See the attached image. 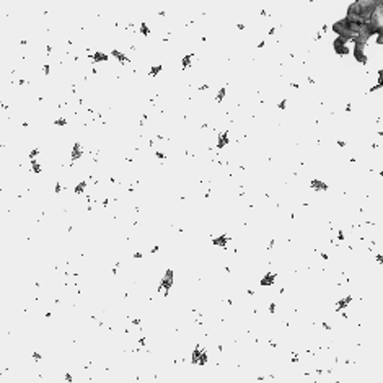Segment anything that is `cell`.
<instances>
[{
    "label": "cell",
    "mask_w": 383,
    "mask_h": 383,
    "mask_svg": "<svg viewBox=\"0 0 383 383\" xmlns=\"http://www.w3.org/2000/svg\"><path fill=\"white\" fill-rule=\"evenodd\" d=\"M193 362L194 364H206L207 362V354H206V351H202V349H196L194 351V355H193Z\"/></svg>",
    "instance_id": "cell-1"
},
{
    "label": "cell",
    "mask_w": 383,
    "mask_h": 383,
    "mask_svg": "<svg viewBox=\"0 0 383 383\" xmlns=\"http://www.w3.org/2000/svg\"><path fill=\"white\" fill-rule=\"evenodd\" d=\"M274 281H276V276H274V274H266V276L261 279V285H271Z\"/></svg>",
    "instance_id": "cell-2"
},
{
    "label": "cell",
    "mask_w": 383,
    "mask_h": 383,
    "mask_svg": "<svg viewBox=\"0 0 383 383\" xmlns=\"http://www.w3.org/2000/svg\"><path fill=\"white\" fill-rule=\"evenodd\" d=\"M311 188L313 189H321V191H326L328 189V186L324 184V183H321V181H313L311 183Z\"/></svg>",
    "instance_id": "cell-3"
},
{
    "label": "cell",
    "mask_w": 383,
    "mask_h": 383,
    "mask_svg": "<svg viewBox=\"0 0 383 383\" xmlns=\"http://www.w3.org/2000/svg\"><path fill=\"white\" fill-rule=\"evenodd\" d=\"M349 302H351V297L341 298V300H339V302H338L336 308H338V310H341V308H344V307H347V305H349Z\"/></svg>",
    "instance_id": "cell-4"
},
{
    "label": "cell",
    "mask_w": 383,
    "mask_h": 383,
    "mask_svg": "<svg viewBox=\"0 0 383 383\" xmlns=\"http://www.w3.org/2000/svg\"><path fill=\"white\" fill-rule=\"evenodd\" d=\"M228 241V237H220V238H214V245H220V246H225Z\"/></svg>",
    "instance_id": "cell-5"
},
{
    "label": "cell",
    "mask_w": 383,
    "mask_h": 383,
    "mask_svg": "<svg viewBox=\"0 0 383 383\" xmlns=\"http://www.w3.org/2000/svg\"><path fill=\"white\" fill-rule=\"evenodd\" d=\"M377 261H378V263H381V264H383V254H378V256H377Z\"/></svg>",
    "instance_id": "cell-6"
}]
</instances>
